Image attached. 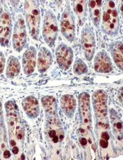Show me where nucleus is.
Here are the masks:
<instances>
[{
    "mask_svg": "<svg viewBox=\"0 0 123 160\" xmlns=\"http://www.w3.org/2000/svg\"><path fill=\"white\" fill-rule=\"evenodd\" d=\"M102 11V30L105 34L110 36H116L119 31V12L113 1H105L103 2Z\"/></svg>",
    "mask_w": 123,
    "mask_h": 160,
    "instance_id": "nucleus-1",
    "label": "nucleus"
},
{
    "mask_svg": "<svg viewBox=\"0 0 123 160\" xmlns=\"http://www.w3.org/2000/svg\"><path fill=\"white\" fill-rule=\"evenodd\" d=\"M92 99L97 125L100 129L106 130L108 128L106 93L103 90L95 91Z\"/></svg>",
    "mask_w": 123,
    "mask_h": 160,
    "instance_id": "nucleus-2",
    "label": "nucleus"
},
{
    "mask_svg": "<svg viewBox=\"0 0 123 160\" xmlns=\"http://www.w3.org/2000/svg\"><path fill=\"white\" fill-rule=\"evenodd\" d=\"M24 14L27 26L31 37L38 41L40 30V11L35 1H26L24 5Z\"/></svg>",
    "mask_w": 123,
    "mask_h": 160,
    "instance_id": "nucleus-3",
    "label": "nucleus"
},
{
    "mask_svg": "<svg viewBox=\"0 0 123 160\" xmlns=\"http://www.w3.org/2000/svg\"><path fill=\"white\" fill-rule=\"evenodd\" d=\"M78 110L80 115V131L81 134L88 136L91 131L92 117L90 104V97L88 93H81L78 97Z\"/></svg>",
    "mask_w": 123,
    "mask_h": 160,
    "instance_id": "nucleus-4",
    "label": "nucleus"
},
{
    "mask_svg": "<svg viewBox=\"0 0 123 160\" xmlns=\"http://www.w3.org/2000/svg\"><path fill=\"white\" fill-rule=\"evenodd\" d=\"M58 33L57 19L54 13L49 10L45 12L42 27V36L45 42L50 48L53 47Z\"/></svg>",
    "mask_w": 123,
    "mask_h": 160,
    "instance_id": "nucleus-5",
    "label": "nucleus"
},
{
    "mask_svg": "<svg viewBox=\"0 0 123 160\" xmlns=\"http://www.w3.org/2000/svg\"><path fill=\"white\" fill-rule=\"evenodd\" d=\"M61 32L68 42L74 41L76 35L75 21L73 13L68 5L65 7L61 14Z\"/></svg>",
    "mask_w": 123,
    "mask_h": 160,
    "instance_id": "nucleus-6",
    "label": "nucleus"
},
{
    "mask_svg": "<svg viewBox=\"0 0 123 160\" xmlns=\"http://www.w3.org/2000/svg\"><path fill=\"white\" fill-rule=\"evenodd\" d=\"M81 44L86 59L91 61L96 50V38L94 30L89 24L86 25L82 30Z\"/></svg>",
    "mask_w": 123,
    "mask_h": 160,
    "instance_id": "nucleus-7",
    "label": "nucleus"
},
{
    "mask_svg": "<svg viewBox=\"0 0 123 160\" xmlns=\"http://www.w3.org/2000/svg\"><path fill=\"white\" fill-rule=\"evenodd\" d=\"M27 42L26 28L24 21L19 17L16 21L12 36L13 48L17 52L21 51L26 46Z\"/></svg>",
    "mask_w": 123,
    "mask_h": 160,
    "instance_id": "nucleus-8",
    "label": "nucleus"
},
{
    "mask_svg": "<svg viewBox=\"0 0 123 160\" xmlns=\"http://www.w3.org/2000/svg\"><path fill=\"white\" fill-rule=\"evenodd\" d=\"M5 108L10 130L12 132H15L16 137L18 140H22L24 137V132L19 122L17 108L15 104L10 101L5 104Z\"/></svg>",
    "mask_w": 123,
    "mask_h": 160,
    "instance_id": "nucleus-9",
    "label": "nucleus"
},
{
    "mask_svg": "<svg viewBox=\"0 0 123 160\" xmlns=\"http://www.w3.org/2000/svg\"><path fill=\"white\" fill-rule=\"evenodd\" d=\"M56 57L59 68L63 71H67L72 63L73 51L70 46L61 43L56 48Z\"/></svg>",
    "mask_w": 123,
    "mask_h": 160,
    "instance_id": "nucleus-10",
    "label": "nucleus"
},
{
    "mask_svg": "<svg viewBox=\"0 0 123 160\" xmlns=\"http://www.w3.org/2000/svg\"><path fill=\"white\" fill-rule=\"evenodd\" d=\"M47 117V128L49 137L52 139V142L54 143L61 142L64 138V135L58 118H57L56 115Z\"/></svg>",
    "mask_w": 123,
    "mask_h": 160,
    "instance_id": "nucleus-11",
    "label": "nucleus"
},
{
    "mask_svg": "<svg viewBox=\"0 0 123 160\" xmlns=\"http://www.w3.org/2000/svg\"><path fill=\"white\" fill-rule=\"evenodd\" d=\"M12 33V19L8 13L4 12L0 14V44L8 46Z\"/></svg>",
    "mask_w": 123,
    "mask_h": 160,
    "instance_id": "nucleus-12",
    "label": "nucleus"
},
{
    "mask_svg": "<svg viewBox=\"0 0 123 160\" xmlns=\"http://www.w3.org/2000/svg\"><path fill=\"white\" fill-rule=\"evenodd\" d=\"M94 69L98 73H109L113 70V64L108 53L105 51L98 52L94 60Z\"/></svg>",
    "mask_w": 123,
    "mask_h": 160,
    "instance_id": "nucleus-13",
    "label": "nucleus"
},
{
    "mask_svg": "<svg viewBox=\"0 0 123 160\" xmlns=\"http://www.w3.org/2000/svg\"><path fill=\"white\" fill-rule=\"evenodd\" d=\"M22 68L24 74L30 75L32 74L36 65V49L33 46H30L24 52L22 57Z\"/></svg>",
    "mask_w": 123,
    "mask_h": 160,
    "instance_id": "nucleus-14",
    "label": "nucleus"
},
{
    "mask_svg": "<svg viewBox=\"0 0 123 160\" xmlns=\"http://www.w3.org/2000/svg\"><path fill=\"white\" fill-rule=\"evenodd\" d=\"M52 55L50 51L45 47H41L38 54L37 69L39 72L43 73L51 66Z\"/></svg>",
    "mask_w": 123,
    "mask_h": 160,
    "instance_id": "nucleus-15",
    "label": "nucleus"
},
{
    "mask_svg": "<svg viewBox=\"0 0 123 160\" xmlns=\"http://www.w3.org/2000/svg\"><path fill=\"white\" fill-rule=\"evenodd\" d=\"M23 109L31 119H35L39 115L40 106L38 99L34 96H28L22 101Z\"/></svg>",
    "mask_w": 123,
    "mask_h": 160,
    "instance_id": "nucleus-16",
    "label": "nucleus"
},
{
    "mask_svg": "<svg viewBox=\"0 0 123 160\" xmlns=\"http://www.w3.org/2000/svg\"><path fill=\"white\" fill-rule=\"evenodd\" d=\"M61 107L66 117L73 118L77 108V101L74 96L70 94L63 95L61 98Z\"/></svg>",
    "mask_w": 123,
    "mask_h": 160,
    "instance_id": "nucleus-17",
    "label": "nucleus"
},
{
    "mask_svg": "<svg viewBox=\"0 0 123 160\" xmlns=\"http://www.w3.org/2000/svg\"><path fill=\"white\" fill-rule=\"evenodd\" d=\"M103 2L100 0H91L88 2V9L90 18L96 27H98L102 18Z\"/></svg>",
    "mask_w": 123,
    "mask_h": 160,
    "instance_id": "nucleus-18",
    "label": "nucleus"
},
{
    "mask_svg": "<svg viewBox=\"0 0 123 160\" xmlns=\"http://www.w3.org/2000/svg\"><path fill=\"white\" fill-rule=\"evenodd\" d=\"M73 10L78 18L80 26H83L88 16L87 2L84 0L73 2Z\"/></svg>",
    "mask_w": 123,
    "mask_h": 160,
    "instance_id": "nucleus-19",
    "label": "nucleus"
},
{
    "mask_svg": "<svg viewBox=\"0 0 123 160\" xmlns=\"http://www.w3.org/2000/svg\"><path fill=\"white\" fill-rule=\"evenodd\" d=\"M110 51H111V55L116 65L121 70H122V65H123L122 42L119 41L112 43L110 46Z\"/></svg>",
    "mask_w": 123,
    "mask_h": 160,
    "instance_id": "nucleus-20",
    "label": "nucleus"
},
{
    "mask_svg": "<svg viewBox=\"0 0 123 160\" xmlns=\"http://www.w3.org/2000/svg\"><path fill=\"white\" fill-rule=\"evenodd\" d=\"M21 71V65L19 60L14 56H10L7 62L6 76L8 78L17 76Z\"/></svg>",
    "mask_w": 123,
    "mask_h": 160,
    "instance_id": "nucleus-21",
    "label": "nucleus"
},
{
    "mask_svg": "<svg viewBox=\"0 0 123 160\" xmlns=\"http://www.w3.org/2000/svg\"><path fill=\"white\" fill-rule=\"evenodd\" d=\"M42 103L47 116L57 115L58 105L56 99L52 96H46L42 98Z\"/></svg>",
    "mask_w": 123,
    "mask_h": 160,
    "instance_id": "nucleus-22",
    "label": "nucleus"
},
{
    "mask_svg": "<svg viewBox=\"0 0 123 160\" xmlns=\"http://www.w3.org/2000/svg\"><path fill=\"white\" fill-rule=\"evenodd\" d=\"M73 71L75 74L82 75L88 72V68L83 60L80 58H77L73 65Z\"/></svg>",
    "mask_w": 123,
    "mask_h": 160,
    "instance_id": "nucleus-23",
    "label": "nucleus"
},
{
    "mask_svg": "<svg viewBox=\"0 0 123 160\" xmlns=\"http://www.w3.org/2000/svg\"><path fill=\"white\" fill-rule=\"evenodd\" d=\"M5 58L2 52L0 51V74H1L5 68Z\"/></svg>",
    "mask_w": 123,
    "mask_h": 160,
    "instance_id": "nucleus-24",
    "label": "nucleus"
},
{
    "mask_svg": "<svg viewBox=\"0 0 123 160\" xmlns=\"http://www.w3.org/2000/svg\"><path fill=\"white\" fill-rule=\"evenodd\" d=\"M100 137H101L100 140L108 141L109 138H110V135H109V133L106 131H105L102 132Z\"/></svg>",
    "mask_w": 123,
    "mask_h": 160,
    "instance_id": "nucleus-25",
    "label": "nucleus"
},
{
    "mask_svg": "<svg viewBox=\"0 0 123 160\" xmlns=\"http://www.w3.org/2000/svg\"><path fill=\"white\" fill-rule=\"evenodd\" d=\"M100 145L102 148L105 149V148H107L108 145V141H106V140H100Z\"/></svg>",
    "mask_w": 123,
    "mask_h": 160,
    "instance_id": "nucleus-26",
    "label": "nucleus"
},
{
    "mask_svg": "<svg viewBox=\"0 0 123 160\" xmlns=\"http://www.w3.org/2000/svg\"><path fill=\"white\" fill-rule=\"evenodd\" d=\"M116 128L117 129V130H119L120 131H121L122 130V122L120 121H117V122H116Z\"/></svg>",
    "mask_w": 123,
    "mask_h": 160,
    "instance_id": "nucleus-27",
    "label": "nucleus"
},
{
    "mask_svg": "<svg viewBox=\"0 0 123 160\" xmlns=\"http://www.w3.org/2000/svg\"><path fill=\"white\" fill-rule=\"evenodd\" d=\"M80 142L81 145L83 146H86L88 144V140L86 138H80Z\"/></svg>",
    "mask_w": 123,
    "mask_h": 160,
    "instance_id": "nucleus-28",
    "label": "nucleus"
},
{
    "mask_svg": "<svg viewBox=\"0 0 123 160\" xmlns=\"http://www.w3.org/2000/svg\"><path fill=\"white\" fill-rule=\"evenodd\" d=\"M12 151L14 154H17L19 153V148H17V146H14V147H13V148L12 149Z\"/></svg>",
    "mask_w": 123,
    "mask_h": 160,
    "instance_id": "nucleus-29",
    "label": "nucleus"
},
{
    "mask_svg": "<svg viewBox=\"0 0 123 160\" xmlns=\"http://www.w3.org/2000/svg\"><path fill=\"white\" fill-rule=\"evenodd\" d=\"M10 156H11V154L9 151H8V150L5 151V152L3 153V156L5 158H9L10 157Z\"/></svg>",
    "mask_w": 123,
    "mask_h": 160,
    "instance_id": "nucleus-30",
    "label": "nucleus"
},
{
    "mask_svg": "<svg viewBox=\"0 0 123 160\" xmlns=\"http://www.w3.org/2000/svg\"><path fill=\"white\" fill-rule=\"evenodd\" d=\"M3 120V111H2V105L0 102V122L2 121Z\"/></svg>",
    "mask_w": 123,
    "mask_h": 160,
    "instance_id": "nucleus-31",
    "label": "nucleus"
}]
</instances>
